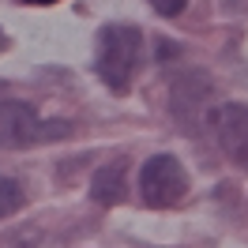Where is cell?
I'll return each mask as SVG.
<instances>
[{
    "label": "cell",
    "instance_id": "6da1fadb",
    "mask_svg": "<svg viewBox=\"0 0 248 248\" xmlns=\"http://www.w3.org/2000/svg\"><path fill=\"white\" fill-rule=\"evenodd\" d=\"M143 53V31L128 23H113L98 34V76L113 94H128L132 76L140 68Z\"/></svg>",
    "mask_w": 248,
    "mask_h": 248
},
{
    "label": "cell",
    "instance_id": "7a4b0ae2",
    "mask_svg": "<svg viewBox=\"0 0 248 248\" xmlns=\"http://www.w3.org/2000/svg\"><path fill=\"white\" fill-rule=\"evenodd\" d=\"M188 192V173L173 155H155L140 170V196L151 207H173Z\"/></svg>",
    "mask_w": 248,
    "mask_h": 248
},
{
    "label": "cell",
    "instance_id": "3957f363",
    "mask_svg": "<svg viewBox=\"0 0 248 248\" xmlns=\"http://www.w3.org/2000/svg\"><path fill=\"white\" fill-rule=\"evenodd\" d=\"M211 128H215L222 151L237 170L248 173V106L241 102H226L211 113Z\"/></svg>",
    "mask_w": 248,
    "mask_h": 248
},
{
    "label": "cell",
    "instance_id": "277c9868",
    "mask_svg": "<svg viewBox=\"0 0 248 248\" xmlns=\"http://www.w3.org/2000/svg\"><path fill=\"white\" fill-rule=\"evenodd\" d=\"M57 136L46 121H38L27 102H0V147H27V143Z\"/></svg>",
    "mask_w": 248,
    "mask_h": 248
},
{
    "label": "cell",
    "instance_id": "5b68a950",
    "mask_svg": "<svg viewBox=\"0 0 248 248\" xmlns=\"http://www.w3.org/2000/svg\"><path fill=\"white\" fill-rule=\"evenodd\" d=\"M128 162L124 158H113L109 166H102V170L94 173V181H91V196L98 203H121L124 200V192H128Z\"/></svg>",
    "mask_w": 248,
    "mask_h": 248
},
{
    "label": "cell",
    "instance_id": "8992f818",
    "mask_svg": "<svg viewBox=\"0 0 248 248\" xmlns=\"http://www.w3.org/2000/svg\"><path fill=\"white\" fill-rule=\"evenodd\" d=\"M23 207V188L12 177H0V218H8L12 211Z\"/></svg>",
    "mask_w": 248,
    "mask_h": 248
},
{
    "label": "cell",
    "instance_id": "52a82bcc",
    "mask_svg": "<svg viewBox=\"0 0 248 248\" xmlns=\"http://www.w3.org/2000/svg\"><path fill=\"white\" fill-rule=\"evenodd\" d=\"M147 4L155 8L158 16H181V12H185V4H188V0H147Z\"/></svg>",
    "mask_w": 248,
    "mask_h": 248
},
{
    "label": "cell",
    "instance_id": "ba28073f",
    "mask_svg": "<svg viewBox=\"0 0 248 248\" xmlns=\"http://www.w3.org/2000/svg\"><path fill=\"white\" fill-rule=\"evenodd\" d=\"M23 4H53V0H23Z\"/></svg>",
    "mask_w": 248,
    "mask_h": 248
}]
</instances>
